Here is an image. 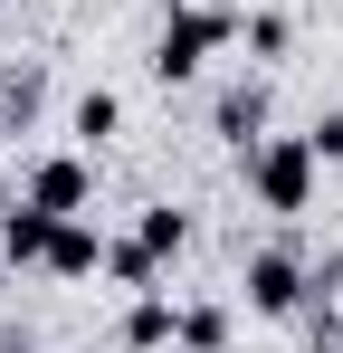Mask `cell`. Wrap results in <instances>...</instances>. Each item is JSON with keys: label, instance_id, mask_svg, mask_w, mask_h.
Here are the masks:
<instances>
[{"label": "cell", "instance_id": "cell-10", "mask_svg": "<svg viewBox=\"0 0 343 353\" xmlns=\"http://www.w3.org/2000/svg\"><path fill=\"white\" fill-rule=\"evenodd\" d=\"M105 277H114V287H134V296H143V287H163V258H153L143 239H105Z\"/></svg>", "mask_w": 343, "mask_h": 353}, {"label": "cell", "instance_id": "cell-1", "mask_svg": "<svg viewBox=\"0 0 343 353\" xmlns=\"http://www.w3.org/2000/svg\"><path fill=\"white\" fill-rule=\"evenodd\" d=\"M238 163H248V201H258V210H277V220L315 210V172H324V163H315L305 134H258Z\"/></svg>", "mask_w": 343, "mask_h": 353}, {"label": "cell", "instance_id": "cell-12", "mask_svg": "<svg viewBox=\"0 0 343 353\" xmlns=\"http://www.w3.org/2000/svg\"><path fill=\"white\" fill-rule=\"evenodd\" d=\"M172 344H181V353H220V344H229V315H220V305H181Z\"/></svg>", "mask_w": 343, "mask_h": 353}, {"label": "cell", "instance_id": "cell-6", "mask_svg": "<svg viewBox=\"0 0 343 353\" xmlns=\"http://www.w3.org/2000/svg\"><path fill=\"white\" fill-rule=\"evenodd\" d=\"M210 134H220L229 153H248V143L267 134V86H258V77H248V86H229L220 105H210Z\"/></svg>", "mask_w": 343, "mask_h": 353}, {"label": "cell", "instance_id": "cell-8", "mask_svg": "<svg viewBox=\"0 0 343 353\" xmlns=\"http://www.w3.org/2000/svg\"><path fill=\"white\" fill-rule=\"evenodd\" d=\"M172 325H181V305H172L163 287H143L134 305H124V353H163V344H172Z\"/></svg>", "mask_w": 343, "mask_h": 353}, {"label": "cell", "instance_id": "cell-14", "mask_svg": "<svg viewBox=\"0 0 343 353\" xmlns=\"http://www.w3.org/2000/svg\"><path fill=\"white\" fill-rule=\"evenodd\" d=\"M238 29H248V48H258V58H286V39H295V29H286V10H258V19H238Z\"/></svg>", "mask_w": 343, "mask_h": 353}, {"label": "cell", "instance_id": "cell-15", "mask_svg": "<svg viewBox=\"0 0 343 353\" xmlns=\"http://www.w3.org/2000/svg\"><path fill=\"white\" fill-rule=\"evenodd\" d=\"M305 143H315V163H343V115H315V124H305Z\"/></svg>", "mask_w": 343, "mask_h": 353}, {"label": "cell", "instance_id": "cell-5", "mask_svg": "<svg viewBox=\"0 0 343 353\" xmlns=\"http://www.w3.org/2000/svg\"><path fill=\"white\" fill-rule=\"evenodd\" d=\"M96 268H105V230H96L86 210H76V220H57V239H48V277H67V287H76V277H96Z\"/></svg>", "mask_w": 343, "mask_h": 353}, {"label": "cell", "instance_id": "cell-3", "mask_svg": "<svg viewBox=\"0 0 343 353\" xmlns=\"http://www.w3.org/2000/svg\"><path fill=\"white\" fill-rule=\"evenodd\" d=\"M19 201H39V210H57V220H76V210H96V163H86V153H48V163L19 172Z\"/></svg>", "mask_w": 343, "mask_h": 353}, {"label": "cell", "instance_id": "cell-16", "mask_svg": "<svg viewBox=\"0 0 343 353\" xmlns=\"http://www.w3.org/2000/svg\"><path fill=\"white\" fill-rule=\"evenodd\" d=\"M0 353H29V344H19V334H0Z\"/></svg>", "mask_w": 343, "mask_h": 353}, {"label": "cell", "instance_id": "cell-2", "mask_svg": "<svg viewBox=\"0 0 343 353\" xmlns=\"http://www.w3.org/2000/svg\"><path fill=\"white\" fill-rule=\"evenodd\" d=\"M229 39H238V10H200V0H181V10L163 19V39H153V77H163V86H191Z\"/></svg>", "mask_w": 343, "mask_h": 353}, {"label": "cell", "instance_id": "cell-13", "mask_svg": "<svg viewBox=\"0 0 343 353\" xmlns=\"http://www.w3.org/2000/svg\"><path fill=\"white\" fill-rule=\"evenodd\" d=\"M39 96H48V77H39V67H19V77L0 86V115H10V124H29V115H39Z\"/></svg>", "mask_w": 343, "mask_h": 353}, {"label": "cell", "instance_id": "cell-9", "mask_svg": "<svg viewBox=\"0 0 343 353\" xmlns=\"http://www.w3.org/2000/svg\"><path fill=\"white\" fill-rule=\"evenodd\" d=\"M134 239H143V248H153V258H181V248H191V210H172V201H153V210H143V220H134Z\"/></svg>", "mask_w": 343, "mask_h": 353}, {"label": "cell", "instance_id": "cell-4", "mask_svg": "<svg viewBox=\"0 0 343 353\" xmlns=\"http://www.w3.org/2000/svg\"><path fill=\"white\" fill-rule=\"evenodd\" d=\"M248 305L258 315H305V258L295 248H258L248 258Z\"/></svg>", "mask_w": 343, "mask_h": 353}, {"label": "cell", "instance_id": "cell-11", "mask_svg": "<svg viewBox=\"0 0 343 353\" xmlns=\"http://www.w3.org/2000/svg\"><path fill=\"white\" fill-rule=\"evenodd\" d=\"M114 134H124V96L114 86H86L76 96V143H114Z\"/></svg>", "mask_w": 343, "mask_h": 353}, {"label": "cell", "instance_id": "cell-7", "mask_svg": "<svg viewBox=\"0 0 343 353\" xmlns=\"http://www.w3.org/2000/svg\"><path fill=\"white\" fill-rule=\"evenodd\" d=\"M48 239H57V210L19 201V210L0 220V258H10V268H48Z\"/></svg>", "mask_w": 343, "mask_h": 353}]
</instances>
